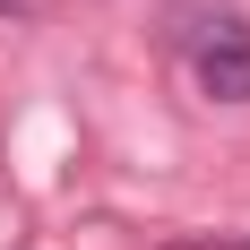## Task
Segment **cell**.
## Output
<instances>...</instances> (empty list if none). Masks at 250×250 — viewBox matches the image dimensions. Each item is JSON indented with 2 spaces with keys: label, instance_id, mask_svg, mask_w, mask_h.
Masks as SVG:
<instances>
[{
  "label": "cell",
  "instance_id": "6da1fadb",
  "mask_svg": "<svg viewBox=\"0 0 250 250\" xmlns=\"http://www.w3.org/2000/svg\"><path fill=\"white\" fill-rule=\"evenodd\" d=\"M164 43L199 69V86L216 104H250V18L242 9H225V0H173Z\"/></svg>",
  "mask_w": 250,
  "mask_h": 250
},
{
  "label": "cell",
  "instance_id": "7a4b0ae2",
  "mask_svg": "<svg viewBox=\"0 0 250 250\" xmlns=\"http://www.w3.org/2000/svg\"><path fill=\"white\" fill-rule=\"evenodd\" d=\"M0 9H26V0H0Z\"/></svg>",
  "mask_w": 250,
  "mask_h": 250
},
{
  "label": "cell",
  "instance_id": "3957f363",
  "mask_svg": "<svg viewBox=\"0 0 250 250\" xmlns=\"http://www.w3.org/2000/svg\"><path fill=\"white\" fill-rule=\"evenodd\" d=\"M225 250H250V242H225Z\"/></svg>",
  "mask_w": 250,
  "mask_h": 250
}]
</instances>
